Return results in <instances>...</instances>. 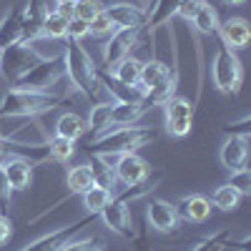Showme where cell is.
<instances>
[{"mask_svg":"<svg viewBox=\"0 0 251 251\" xmlns=\"http://www.w3.org/2000/svg\"><path fill=\"white\" fill-rule=\"evenodd\" d=\"M143 113H149V108L143 103H116L111 111V126H133Z\"/></svg>","mask_w":251,"mask_h":251,"instance_id":"cell-25","label":"cell"},{"mask_svg":"<svg viewBox=\"0 0 251 251\" xmlns=\"http://www.w3.org/2000/svg\"><path fill=\"white\" fill-rule=\"evenodd\" d=\"M176 3H178V0H153V8L149 10V23H146V28L151 30V35H153L161 25L171 23L174 10H176Z\"/></svg>","mask_w":251,"mask_h":251,"instance_id":"cell-26","label":"cell"},{"mask_svg":"<svg viewBox=\"0 0 251 251\" xmlns=\"http://www.w3.org/2000/svg\"><path fill=\"white\" fill-rule=\"evenodd\" d=\"M163 113H166V131L176 138H183L191 133L194 128V116H196V103L188 98L174 96L171 100L163 103Z\"/></svg>","mask_w":251,"mask_h":251,"instance_id":"cell-7","label":"cell"},{"mask_svg":"<svg viewBox=\"0 0 251 251\" xmlns=\"http://www.w3.org/2000/svg\"><path fill=\"white\" fill-rule=\"evenodd\" d=\"M176 206V214L178 219L188 221V224H203L208 216H211V201L201 194H188V196H181Z\"/></svg>","mask_w":251,"mask_h":251,"instance_id":"cell-17","label":"cell"},{"mask_svg":"<svg viewBox=\"0 0 251 251\" xmlns=\"http://www.w3.org/2000/svg\"><path fill=\"white\" fill-rule=\"evenodd\" d=\"M178 214H176V206L166 199H151L149 206H146V224L153 226L156 231L161 234H171L178 228Z\"/></svg>","mask_w":251,"mask_h":251,"instance_id":"cell-14","label":"cell"},{"mask_svg":"<svg viewBox=\"0 0 251 251\" xmlns=\"http://www.w3.org/2000/svg\"><path fill=\"white\" fill-rule=\"evenodd\" d=\"M55 136L60 138H68V141H78L86 136V118L78 116V113H63L55 123Z\"/></svg>","mask_w":251,"mask_h":251,"instance_id":"cell-24","label":"cell"},{"mask_svg":"<svg viewBox=\"0 0 251 251\" xmlns=\"http://www.w3.org/2000/svg\"><path fill=\"white\" fill-rule=\"evenodd\" d=\"M133 241H136V251H153V244L149 241V224H146V221L141 226V234Z\"/></svg>","mask_w":251,"mask_h":251,"instance_id":"cell-44","label":"cell"},{"mask_svg":"<svg viewBox=\"0 0 251 251\" xmlns=\"http://www.w3.org/2000/svg\"><path fill=\"white\" fill-rule=\"evenodd\" d=\"M3 161V158H0ZM13 188H10V183H8V178H5V174H3V169H0V214L3 216H10V203H13Z\"/></svg>","mask_w":251,"mask_h":251,"instance_id":"cell-41","label":"cell"},{"mask_svg":"<svg viewBox=\"0 0 251 251\" xmlns=\"http://www.w3.org/2000/svg\"><path fill=\"white\" fill-rule=\"evenodd\" d=\"M0 96H3V91H0Z\"/></svg>","mask_w":251,"mask_h":251,"instance_id":"cell-50","label":"cell"},{"mask_svg":"<svg viewBox=\"0 0 251 251\" xmlns=\"http://www.w3.org/2000/svg\"><path fill=\"white\" fill-rule=\"evenodd\" d=\"M161 176H163V174L149 176L143 183H138V186H128V191H126V194L111 199L106 206L100 208V214H98V216L103 219V224H106L111 231H116L121 239L133 241V239H136V231H133V221H131V208H128V203L136 201V199H143L149 191H153L156 183L161 181Z\"/></svg>","mask_w":251,"mask_h":251,"instance_id":"cell-2","label":"cell"},{"mask_svg":"<svg viewBox=\"0 0 251 251\" xmlns=\"http://www.w3.org/2000/svg\"><path fill=\"white\" fill-rule=\"evenodd\" d=\"M156 138H158V133L153 128H141V126H118V128L106 131L103 136L93 138L86 146V151L91 156L111 158V156H123V153H136L138 149L149 146Z\"/></svg>","mask_w":251,"mask_h":251,"instance_id":"cell-1","label":"cell"},{"mask_svg":"<svg viewBox=\"0 0 251 251\" xmlns=\"http://www.w3.org/2000/svg\"><path fill=\"white\" fill-rule=\"evenodd\" d=\"M141 66L143 63L136 60V58H123L118 66L113 68V78L118 83H123V86H138V78H141Z\"/></svg>","mask_w":251,"mask_h":251,"instance_id":"cell-29","label":"cell"},{"mask_svg":"<svg viewBox=\"0 0 251 251\" xmlns=\"http://www.w3.org/2000/svg\"><path fill=\"white\" fill-rule=\"evenodd\" d=\"M60 251H106V241L100 236H88V239H78V241H68Z\"/></svg>","mask_w":251,"mask_h":251,"instance_id":"cell-38","label":"cell"},{"mask_svg":"<svg viewBox=\"0 0 251 251\" xmlns=\"http://www.w3.org/2000/svg\"><path fill=\"white\" fill-rule=\"evenodd\" d=\"M221 166L228 171H239L246 166V158H249V138H241V136H228L221 146Z\"/></svg>","mask_w":251,"mask_h":251,"instance_id":"cell-19","label":"cell"},{"mask_svg":"<svg viewBox=\"0 0 251 251\" xmlns=\"http://www.w3.org/2000/svg\"><path fill=\"white\" fill-rule=\"evenodd\" d=\"M0 169H3L8 183L13 191H25L33 183V163L25 158H3L0 161Z\"/></svg>","mask_w":251,"mask_h":251,"instance_id":"cell-18","label":"cell"},{"mask_svg":"<svg viewBox=\"0 0 251 251\" xmlns=\"http://www.w3.org/2000/svg\"><path fill=\"white\" fill-rule=\"evenodd\" d=\"M228 186H231L239 196H251V171L246 169V166H244V169H239V171H231Z\"/></svg>","mask_w":251,"mask_h":251,"instance_id":"cell-37","label":"cell"},{"mask_svg":"<svg viewBox=\"0 0 251 251\" xmlns=\"http://www.w3.org/2000/svg\"><path fill=\"white\" fill-rule=\"evenodd\" d=\"M111 18V23L116 28H133V30H143L146 23H149V10L141 8V5H133V3H111L103 8Z\"/></svg>","mask_w":251,"mask_h":251,"instance_id":"cell-13","label":"cell"},{"mask_svg":"<svg viewBox=\"0 0 251 251\" xmlns=\"http://www.w3.org/2000/svg\"><path fill=\"white\" fill-rule=\"evenodd\" d=\"M66 33H68V20L63 15H58L55 10H50L48 18H46V23H43V30H40V38L55 40V43H58V40L66 38Z\"/></svg>","mask_w":251,"mask_h":251,"instance_id":"cell-31","label":"cell"},{"mask_svg":"<svg viewBox=\"0 0 251 251\" xmlns=\"http://www.w3.org/2000/svg\"><path fill=\"white\" fill-rule=\"evenodd\" d=\"M50 8L46 5V0H25L23 3V15H20V25H23V43L40 38L43 23L48 18Z\"/></svg>","mask_w":251,"mask_h":251,"instance_id":"cell-15","label":"cell"},{"mask_svg":"<svg viewBox=\"0 0 251 251\" xmlns=\"http://www.w3.org/2000/svg\"><path fill=\"white\" fill-rule=\"evenodd\" d=\"M63 75H66V60H63V53H60V55H53V58L38 60L25 75H20V78L13 83V88L48 93Z\"/></svg>","mask_w":251,"mask_h":251,"instance_id":"cell-6","label":"cell"},{"mask_svg":"<svg viewBox=\"0 0 251 251\" xmlns=\"http://www.w3.org/2000/svg\"><path fill=\"white\" fill-rule=\"evenodd\" d=\"M113 30H116V25L111 23V18H108L106 13L96 15L91 23H88V35H98V38H103V35H111Z\"/></svg>","mask_w":251,"mask_h":251,"instance_id":"cell-39","label":"cell"},{"mask_svg":"<svg viewBox=\"0 0 251 251\" xmlns=\"http://www.w3.org/2000/svg\"><path fill=\"white\" fill-rule=\"evenodd\" d=\"M224 3H228V5H241L244 0H224Z\"/></svg>","mask_w":251,"mask_h":251,"instance_id":"cell-47","label":"cell"},{"mask_svg":"<svg viewBox=\"0 0 251 251\" xmlns=\"http://www.w3.org/2000/svg\"><path fill=\"white\" fill-rule=\"evenodd\" d=\"M111 111H113V103H96L93 106L86 121V133H91V138H98L111 128Z\"/></svg>","mask_w":251,"mask_h":251,"instance_id":"cell-23","label":"cell"},{"mask_svg":"<svg viewBox=\"0 0 251 251\" xmlns=\"http://www.w3.org/2000/svg\"><path fill=\"white\" fill-rule=\"evenodd\" d=\"M93 216H96V214H91V216H86V219H78V221H73L71 226H60V228H55V231H50V234H46V236L30 241L28 246H23L20 251H60L75 234H80L83 226L93 221Z\"/></svg>","mask_w":251,"mask_h":251,"instance_id":"cell-10","label":"cell"},{"mask_svg":"<svg viewBox=\"0 0 251 251\" xmlns=\"http://www.w3.org/2000/svg\"><path fill=\"white\" fill-rule=\"evenodd\" d=\"M80 196H83V206L88 208V214H96V216L100 214V208H103V206H106V203H108V201L113 199L108 188H103V186H96V183H93V186L88 188V191H83Z\"/></svg>","mask_w":251,"mask_h":251,"instance_id":"cell-30","label":"cell"},{"mask_svg":"<svg viewBox=\"0 0 251 251\" xmlns=\"http://www.w3.org/2000/svg\"><path fill=\"white\" fill-rule=\"evenodd\" d=\"M113 171H116V181H121L123 186H138L151 176V163L141 158L138 153H123L116 156Z\"/></svg>","mask_w":251,"mask_h":251,"instance_id":"cell-11","label":"cell"},{"mask_svg":"<svg viewBox=\"0 0 251 251\" xmlns=\"http://www.w3.org/2000/svg\"><path fill=\"white\" fill-rule=\"evenodd\" d=\"M216 35L221 38V46H226L228 50H241L251 40V25L244 18H226L224 23H219Z\"/></svg>","mask_w":251,"mask_h":251,"instance_id":"cell-16","label":"cell"},{"mask_svg":"<svg viewBox=\"0 0 251 251\" xmlns=\"http://www.w3.org/2000/svg\"><path fill=\"white\" fill-rule=\"evenodd\" d=\"M38 60H43V58L38 55V50L33 46L18 43V46L3 50V68H0V73H5V78L10 83H15L20 75H25Z\"/></svg>","mask_w":251,"mask_h":251,"instance_id":"cell-9","label":"cell"},{"mask_svg":"<svg viewBox=\"0 0 251 251\" xmlns=\"http://www.w3.org/2000/svg\"><path fill=\"white\" fill-rule=\"evenodd\" d=\"M239 201H241V196H239L228 183L219 186L216 194H214V206L221 208V211H236V208H239Z\"/></svg>","mask_w":251,"mask_h":251,"instance_id":"cell-34","label":"cell"},{"mask_svg":"<svg viewBox=\"0 0 251 251\" xmlns=\"http://www.w3.org/2000/svg\"><path fill=\"white\" fill-rule=\"evenodd\" d=\"M66 98L68 96L10 88V91H3V96H0V118H35L46 111L58 108Z\"/></svg>","mask_w":251,"mask_h":251,"instance_id":"cell-3","label":"cell"},{"mask_svg":"<svg viewBox=\"0 0 251 251\" xmlns=\"http://www.w3.org/2000/svg\"><path fill=\"white\" fill-rule=\"evenodd\" d=\"M63 60H66V75L71 78L73 88L80 91L86 98H98V66L93 63V58L83 50L80 43L68 40L66 50H63Z\"/></svg>","mask_w":251,"mask_h":251,"instance_id":"cell-4","label":"cell"},{"mask_svg":"<svg viewBox=\"0 0 251 251\" xmlns=\"http://www.w3.org/2000/svg\"><path fill=\"white\" fill-rule=\"evenodd\" d=\"M20 15H23V3L10 8L3 18H0V50L23 43V25H20Z\"/></svg>","mask_w":251,"mask_h":251,"instance_id":"cell-21","label":"cell"},{"mask_svg":"<svg viewBox=\"0 0 251 251\" xmlns=\"http://www.w3.org/2000/svg\"><path fill=\"white\" fill-rule=\"evenodd\" d=\"M228 244H231V228H221V231H216L211 236L201 239L199 244H194L191 251H224Z\"/></svg>","mask_w":251,"mask_h":251,"instance_id":"cell-33","label":"cell"},{"mask_svg":"<svg viewBox=\"0 0 251 251\" xmlns=\"http://www.w3.org/2000/svg\"><path fill=\"white\" fill-rule=\"evenodd\" d=\"M55 13H58V15H63L66 20H71V18H73V3H58Z\"/></svg>","mask_w":251,"mask_h":251,"instance_id":"cell-46","label":"cell"},{"mask_svg":"<svg viewBox=\"0 0 251 251\" xmlns=\"http://www.w3.org/2000/svg\"><path fill=\"white\" fill-rule=\"evenodd\" d=\"M10 156L25 158L33 166H38L50 158V149H48V143H20L8 136H0V158H10Z\"/></svg>","mask_w":251,"mask_h":251,"instance_id":"cell-12","label":"cell"},{"mask_svg":"<svg viewBox=\"0 0 251 251\" xmlns=\"http://www.w3.org/2000/svg\"><path fill=\"white\" fill-rule=\"evenodd\" d=\"M103 8L106 5H103L100 0H75L73 3V18L83 20V23H91L96 15L103 13Z\"/></svg>","mask_w":251,"mask_h":251,"instance_id":"cell-36","label":"cell"},{"mask_svg":"<svg viewBox=\"0 0 251 251\" xmlns=\"http://www.w3.org/2000/svg\"><path fill=\"white\" fill-rule=\"evenodd\" d=\"M48 149H50V158H53V161L66 163V161H71V156L75 153V143L68 141V138L53 136V138L48 141Z\"/></svg>","mask_w":251,"mask_h":251,"instance_id":"cell-35","label":"cell"},{"mask_svg":"<svg viewBox=\"0 0 251 251\" xmlns=\"http://www.w3.org/2000/svg\"><path fill=\"white\" fill-rule=\"evenodd\" d=\"M86 35H88V23H83V20H78V18H71V20H68V33H66V38L80 43Z\"/></svg>","mask_w":251,"mask_h":251,"instance_id":"cell-42","label":"cell"},{"mask_svg":"<svg viewBox=\"0 0 251 251\" xmlns=\"http://www.w3.org/2000/svg\"><path fill=\"white\" fill-rule=\"evenodd\" d=\"M224 131H226V136H241V138H249V136H251V118L244 116V118L236 121V123H228Z\"/></svg>","mask_w":251,"mask_h":251,"instance_id":"cell-43","label":"cell"},{"mask_svg":"<svg viewBox=\"0 0 251 251\" xmlns=\"http://www.w3.org/2000/svg\"><path fill=\"white\" fill-rule=\"evenodd\" d=\"M58 3H75V0H58Z\"/></svg>","mask_w":251,"mask_h":251,"instance_id":"cell-48","label":"cell"},{"mask_svg":"<svg viewBox=\"0 0 251 251\" xmlns=\"http://www.w3.org/2000/svg\"><path fill=\"white\" fill-rule=\"evenodd\" d=\"M0 68H3V50H0Z\"/></svg>","mask_w":251,"mask_h":251,"instance_id":"cell-49","label":"cell"},{"mask_svg":"<svg viewBox=\"0 0 251 251\" xmlns=\"http://www.w3.org/2000/svg\"><path fill=\"white\" fill-rule=\"evenodd\" d=\"M194 30H196V35H206V38H214L216 33H219V13H216V8H211V5H203L196 15H194Z\"/></svg>","mask_w":251,"mask_h":251,"instance_id":"cell-27","label":"cell"},{"mask_svg":"<svg viewBox=\"0 0 251 251\" xmlns=\"http://www.w3.org/2000/svg\"><path fill=\"white\" fill-rule=\"evenodd\" d=\"M178 66V63H176ZM176 66H174V71H176ZM166 63H161V60H149V63H143L141 66V78H138V88L143 91V93H149L151 88H156L161 80H166L171 73H174Z\"/></svg>","mask_w":251,"mask_h":251,"instance_id":"cell-22","label":"cell"},{"mask_svg":"<svg viewBox=\"0 0 251 251\" xmlns=\"http://www.w3.org/2000/svg\"><path fill=\"white\" fill-rule=\"evenodd\" d=\"M88 169L93 174V183L96 186H103L111 191V186H116V171L111 166V158H103V156H91V163Z\"/></svg>","mask_w":251,"mask_h":251,"instance_id":"cell-28","label":"cell"},{"mask_svg":"<svg viewBox=\"0 0 251 251\" xmlns=\"http://www.w3.org/2000/svg\"><path fill=\"white\" fill-rule=\"evenodd\" d=\"M96 78H98V86H106V91L111 93V98L116 103H143V96L146 93L138 86H123V83H118L113 78V73L100 71V68H98Z\"/></svg>","mask_w":251,"mask_h":251,"instance_id":"cell-20","label":"cell"},{"mask_svg":"<svg viewBox=\"0 0 251 251\" xmlns=\"http://www.w3.org/2000/svg\"><path fill=\"white\" fill-rule=\"evenodd\" d=\"M138 35L141 30L133 28H116L108 35V43L103 46V66H106V71H113L123 58L131 55L133 46L138 43Z\"/></svg>","mask_w":251,"mask_h":251,"instance_id":"cell-8","label":"cell"},{"mask_svg":"<svg viewBox=\"0 0 251 251\" xmlns=\"http://www.w3.org/2000/svg\"><path fill=\"white\" fill-rule=\"evenodd\" d=\"M10 236H13V221H10V216L0 214V246H3Z\"/></svg>","mask_w":251,"mask_h":251,"instance_id":"cell-45","label":"cell"},{"mask_svg":"<svg viewBox=\"0 0 251 251\" xmlns=\"http://www.w3.org/2000/svg\"><path fill=\"white\" fill-rule=\"evenodd\" d=\"M203 5H206V0H178L174 15H178V18H183V20H188V23H191L194 15H196Z\"/></svg>","mask_w":251,"mask_h":251,"instance_id":"cell-40","label":"cell"},{"mask_svg":"<svg viewBox=\"0 0 251 251\" xmlns=\"http://www.w3.org/2000/svg\"><path fill=\"white\" fill-rule=\"evenodd\" d=\"M93 186V174L88 169V163H80L75 169L68 171V191L71 194H83Z\"/></svg>","mask_w":251,"mask_h":251,"instance_id":"cell-32","label":"cell"},{"mask_svg":"<svg viewBox=\"0 0 251 251\" xmlns=\"http://www.w3.org/2000/svg\"><path fill=\"white\" fill-rule=\"evenodd\" d=\"M211 80L221 93L236 96L241 91V80H244V66L236 55V50H228L226 46L216 48V55L211 60Z\"/></svg>","mask_w":251,"mask_h":251,"instance_id":"cell-5","label":"cell"}]
</instances>
